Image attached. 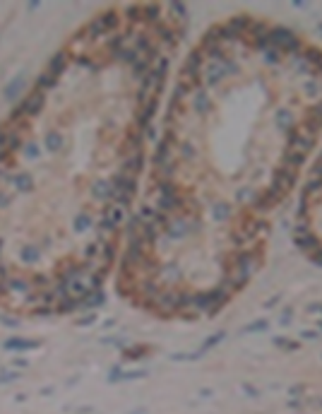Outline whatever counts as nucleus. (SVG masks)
I'll use <instances>...</instances> for the list:
<instances>
[{"mask_svg":"<svg viewBox=\"0 0 322 414\" xmlns=\"http://www.w3.org/2000/svg\"><path fill=\"white\" fill-rule=\"evenodd\" d=\"M19 104H22V109L27 113V118H34V116H39L41 111H43V106H46V92L39 89V87H34L27 94V99L19 101Z\"/></svg>","mask_w":322,"mask_h":414,"instance_id":"nucleus-1","label":"nucleus"},{"mask_svg":"<svg viewBox=\"0 0 322 414\" xmlns=\"http://www.w3.org/2000/svg\"><path fill=\"white\" fill-rule=\"evenodd\" d=\"M142 169H145V152H135L125 159V164H123L121 171L128 174V176H133V179H137V176L142 174Z\"/></svg>","mask_w":322,"mask_h":414,"instance_id":"nucleus-2","label":"nucleus"},{"mask_svg":"<svg viewBox=\"0 0 322 414\" xmlns=\"http://www.w3.org/2000/svg\"><path fill=\"white\" fill-rule=\"evenodd\" d=\"M67 63H70V53H67V48H60V51H58V53L48 60V72L55 75V77H60V75L65 72Z\"/></svg>","mask_w":322,"mask_h":414,"instance_id":"nucleus-3","label":"nucleus"},{"mask_svg":"<svg viewBox=\"0 0 322 414\" xmlns=\"http://www.w3.org/2000/svg\"><path fill=\"white\" fill-rule=\"evenodd\" d=\"M5 349L7 352H29V349H41V342L36 340H22V337H12V340H7L5 342Z\"/></svg>","mask_w":322,"mask_h":414,"instance_id":"nucleus-4","label":"nucleus"},{"mask_svg":"<svg viewBox=\"0 0 322 414\" xmlns=\"http://www.w3.org/2000/svg\"><path fill=\"white\" fill-rule=\"evenodd\" d=\"M5 284H7V291H10V294H24V296L31 294V287H34L24 277H7Z\"/></svg>","mask_w":322,"mask_h":414,"instance_id":"nucleus-5","label":"nucleus"},{"mask_svg":"<svg viewBox=\"0 0 322 414\" xmlns=\"http://www.w3.org/2000/svg\"><path fill=\"white\" fill-rule=\"evenodd\" d=\"M123 217H125V207L118 205V203H111V205L104 207V219L111 221V224L121 226V224H123Z\"/></svg>","mask_w":322,"mask_h":414,"instance_id":"nucleus-6","label":"nucleus"},{"mask_svg":"<svg viewBox=\"0 0 322 414\" xmlns=\"http://www.w3.org/2000/svg\"><path fill=\"white\" fill-rule=\"evenodd\" d=\"M10 183L14 186V191H19V193H31L34 191V179L29 174H14Z\"/></svg>","mask_w":322,"mask_h":414,"instance_id":"nucleus-7","label":"nucleus"},{"mask_svg":"<svg viewBox=\"0 0 322 414\" xmlns=\"http://www.w3.org/2000/svg\"><path fill=\"white\" fill-rule=\"evenodd\" d=\"M92 195H94L96 200H108V198H113V183H111V181H96L94 186H92Z\"/></svg>","mask_w":322,"mask_h":414,"instance_id":"nucleus-8","label":"nucleus"},{"mask_svg":"<svg viewBox=\"0 0 322 414\" xmlns=\"http://www.w3.org/2000/svg\"><path fill=\"white\" fill-rule=\"evenodd\" d=\"M22 87H24V72H19L17 77H12L10 82L5 84V92H2V94H5V99H14L22 92Z\"/></svg>","mask_w":322,"mask_h":414,"instance_id":"nucleus-9","label":"nucleus"},{"mask_svg":"<svg viewBox=\"0 0 322 414\" xmlns=\"http://www.w3.org/2000/svg\"><path fill=\"white\" fill-rule=\"evenodd\" d=\"M19 258L24 262H39V258H41V248L36 246V243H24L22 248H19Z\"/></svg>","mask_w":322,"mask_h":414,"instance_id":"nucleus-10","label":"nucleus"},{"mask_svg":"<svg viewBox=\"0 0 322 414\" xmlns=\"http://www.w3.org/2000/svg\"><path fill=\"white\" fill-rule=\"evenodd\" d=\"M43 145H46L48 152H58V150L65 145V140H63V135H60L58 130H48L46 138H43Z\"/></svg>","mask_w":322,"mask_h":414,"instance_id":"nucleus-11","label":"nucleus"},{"mask_svg":"<svg viewBox=\"0 0 322 414\" xmlns=\"http://www.w3.org/2000/svg\"><path fill=\"white\" fill-rule=\"evenodd\" d=\"M106 301V296H104V291L101 289H96V291H92L89 296H84L82 299V304H80V308L84 306V308H96V306H101Z\"/></svg>","mask_w":322,"mask_h":414,"instance_id":"nucleus-12","label":"nucleus"},{"mask_svg":"<svg viewBox=\"0 0 322 414\" xmlns=\"http://www.w3.org/2000/svg\"><path fill=\"white\" fill-rule=\"evenodd\" d=\"M36 87L43 89V92H46V89H55V87H58V77L46 70V72H41L39 77H36Z\"/></svg>","mask_w":322,"mask_h":414,"instance_id":"nucleus-13","label":"nucleus"},{"mask_svg":"<svg viewBox=\"0 0 322 414\" xmlns=\"http://www.w3.org/2000/svg\"><path fill=\"white\" fill-rule=\"evenodd\" d=\"M161 17V7L159 5H142V19L145 22H152V24H157Z\"/></svg>","mask_w":322,"mask_h":414,"instance_id":"nucleus-14","label":"nucleus"},{"mask_svg":"<svg viewBox=\"0 0 322 414\" xmlns=\"http://www.w3.org/2000/svg\"><path fill=\"white\" fill-rule=\"evenodd\" d=\"M192 101H195V109L197 111H209V97H207V92L204 89H195L192 92Z\"/></svg>","mask_w":322,"mask_h":414,"instance_id":"nucleus-15","label":"nucleus"},{"mask_svg":"<svg viewBox=\"0 0 322 414\" xmlns=\"http://www.w3.org/2000/svg\"><path fill=\"white\" fill-rule=\"evenodd\" d=\"M22 152H24V159H29V162H36V159L41 157V147H39V145H34V142H29V145L22 147Z\"/></svg>","mask_w":322,"mask_h":414,"instance_id":"nucleus-16","label":"nucleus"},{"mask_svg":"<svg viewBox=\"0 0 322 414\" xmlns=\"http://www.w3.org/2000/svg\"><path fill=\"white\" fill-rule=\"evenodd\" d=\"M92 226V217L89 214H77L75 217V231H87Z\"/></svg>","mask_w":322,"mask_h":414,"instance_id":"nucleus-17","label":"nucleus"},{"mask_svg":"<svg viewBox=\"0 0 322 414\" xmlns=\"http://www.w3.org/2000/svg\"><path fill=\"white\" fill-rule=\"evenodd\" d=\"M125 17L133 22V24H137V22H142V7H137V5H133V7H128L125 10Z\"/></svg>","mask_w":322,"mask_h":414,"instance_id":"nucleus-18","label":"nucleus"},{"mask_svg":"<svg viewBox=\"0 0 322 414\" xmlns=\"http://www.w3.org/2000/svg\"><path fill=\"white\" fill-rule=\"evenodd\" d=\"M178 154H180L183 159H190V157H192V147H190V142H183V145H178Z\"/></svg>","mask_w":322,"mask_h":414,"instance_id":"nucleus-19","label":"nucleus"},{"mask_svg":"<svg viewBox=\"0 0 322 414\" xmlns=\"http://www.w3.org/2000/svg\"><path fill=\"white\" fill-rule=\"evenodd\" d=\"M214 214L219 217V219H226L228 214H231V209H228V205H224V203H221L219 207H214Z\"/></svg>","mask_w":322,"mask_h":414,"instance_id":"nucleus-20","label":"nucleus"},{"mask_svg":"<svg viewBox=\"0 0 322 414\" xmlns=\"http://www.w3.org/2000/svg\"><path fill=\"white\" fill-rule=\"evenodd\" d=\"M17 378H19V373H2V376H0V383H12Z\"/></svg>","mask_w":322,"mask_h":414,"instance_id":"nucleus-21","label":"nucleus"},{"mask_svg":"<svg viewBox=\"0 0 322 414\" xmlns=\"http://www.w3.org/2000/svg\"><path fill=\"white\" fill-rule=\"evenodd\" d=\"M10 203H12V198H10L7 193H2V191H0V209H5V207L10 205Z\"/></svg>","mask_w":322,"mask_h":414,"instance_id":"nucleus-22","label":"nucleus"},{"mask_svg":"<svg viewBox=\"0 0 322 414\" xmlns=\"http://www.w3.org/2000/svg\"><path fill=\"white\" fill-rule=\"evenodd\" d=\"M0 250H2V241H0Z\"/></svg>","mask_w":322,"mask_h":414,"instance_id":"nucleus-23","label":"nucleus"}]
</instances>
